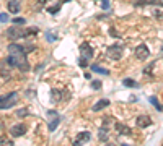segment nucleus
I'll list each match as a JSON object with an SVG mask.
<instances>
[{"label":"nucleus","instance_id":"obj_1","mask_svg":"<svg viewBox=\"0 0 163 146\" xmlns=\"http://www.w3.org/2000/svg\"><path fill=\"white\" fill-rule=\"evenodd\" d=\"M7 63L12 65V67H18L21 72H28L29 70V63H28V60H26L24 54H21V55H13L12 54V55L7 59Z\"/></svg>","mask_w":163,"mask_h":146},{"label":"nucleus","instance_id":"obj_2","mask_svg":"<svg viewBox=\"0 0 163 146\" xmlns=\"http://www.w3.org/2000/svg\"><path fill=\"white\" fill-rule=\"evenodd\" d=\"M18 101V93H8L0 97V109H8Z\"/></svg>","mask_w":163,"mask_h":146},{"label":"nucleus","instance_id":"obj_3","mask_svg":"<svg viewBox=\"0 0 163 146\" xmlns=\"http://www.w3.org/2000/svg\"><path fill=\"white\" fill-rule=\"evenodd\" d=\"M106 55L109 57L111 60H119L122 57V47L118 44H114V45H109V47L106 49Z\"/></svg>","mask_w":163,"mask_h":146},{"label":"nucleus","instance_id":"obj_4","mask_svg":"<svg viewBox=\"0 0 163 146\" xmlns=\"http://www.w3.org/2000/svg\"><path fill=\"white\" fill-rule=\"evenodd\" d=\"M24 133H26V125H24V123H18V125H13L12 128H10V135H12L13 138H20V136H23Z\"/></svg>","mask_w":163,"mask_h":146},{"label":"nucleus","instance_id":"obj_5","mask_svg":"<svg viewBox=\"0 0 163 146\" xmlns=\"http://www.w3.org/2000/svg\"><path fill=\"white\" fill-rule=\"evenodd\" d=\"M7 36L10 37V39H18V37H23V36H26V31H23L21 28H8L7 29Z\"/></svg>","mask_w":163,"mask_h":146},{"label":"nucleus","instance_id":"obj_6","mask_svg":"<svg viewBox=\"0 0 163 146\" xmlns=\"http://www.w3.org/2000/svg\"><path fill=\"white\" fill-rule=\"evenodd\" d=\"M148 47L147 45H143V44H140V45H137V49H135V57H137L139 60H145L147 57H148Z\"/></svg>","mask_w":163,"mask_h":146},{"label":"nucleus","instance_id":"obj_7","mask_svg":"<svg viewBox=\"0 0 163 146\" xmlns=\"http://www.w3.org/2000/svg\"><path fill=\"white\" fill-rule=\"evenodd\" d=\"M80 52H82V57H86V59H91L93 57V49L88 42H82L80 44Z\"/></svg>","mask_w":163,"mask_h":146},{"label":"nucleus","instance_id":"obj_8","mask_svg":"<svg viewBox=\"0 0 163 146\" xmlns=\"http://www.w3.org/2000/svg\"><path fill=\"white\" fill-rule=\"evenodd\" d=\"M135 123H137L139 128H145V127H150L152 125V118L147 117V115H140V117H137Z\"/></svg>","mask_w":163,"mask_h":146},{"label":"nucleus","instance_id":"obj_9","mask_svg":"<svg viewBox=\"0 0 163 146\" xmlns=\"http://www.w3.org/2000/svg\"><path fill=\"white\" fill-rule=\"evenodd\" d=\"M8 52L13 54V55H21V54H24V47H21L18 44H10L8 45Z\"/></svg>","mask_w":163,"mask_h":146},{"label":"nucleus","instance_id":"obj_10","mask_svg":"<svg viewBox=\"0 0 163 146\" xmlns=\"http://www.w3.org/2000/svg\"><path fill=\"white\" fill-rule=\"evenodd\" d=\"M90 138H91V135H90L88 132H82V133H78L77 140H75V145H80V143L90 141Z\"/></svg>","mask_w":163,"mask_h":146},{"label":"nucleus","instance_id":"obj_11","mask_svg":"<svg viewBox=\"0 0 163 146\" xmlns=\"http://www.w3.org/2000/svg\"><path fill=\"white\" fill-rule=\"evenodd\" d=\"M108 105H109V101H108V99H101V101H98L96 104L93 105V110H95V112H98V110L104 109V107H108Z\"/></svg>","mask_w":163,"mask_h":146},{"label":"nucleus","instance_id":"obj_12","mask_svg":"<svg viewBox=\"0 0 163 146\" xmlns=\"http://www.w3.org/2000/svg\"><path fill=\"white\" fill-rule=\"evenodd\" d=\"M8 10L13 13H18L20 12V2L18 0H10V3H8Z\"/></svg>","mask_w":163,"mask_h":146},{"label":"nucleus","instance_id":"obj_13","mask_svg":"<svg viewBox=\"0 0 163 146\" xmlns=\"http://www.w3.org/2000/svg\"><path fill=\"white\" fill-rule=\"evenodd\" d=\"M116 130H118V133H121V135H130V128L126 125H122V123H116Z\"/></svg>","mask_w":163,"mask_h":146},{"label":"nucleus","instance_id":"obj_14","mask_svg":"<svg viewBox=\"0 0 163 146\" xmlns=\"http://www.w3.org/2000/svg\"><path fill=\"white\" fill-rule=\"evenodd\" d=\"M91 72H96V73H100V75H104V76L109 73L106 68H101V67H98V65H91Z\"/></svg>","mask_w":163,"mask_h":146},{"label":"nucleus","instance_id":"obj_15","mask_svg":"<svg viewBox=\"0 0 163 146\" xmlns=\"http://www.w3.org/2000/svg\"><path fill=\"white\" fill-rule=\"evenodd\" d=\"M150 102H152V104H153L158 110H163V105H160V104H158V99H157L155 96H152V97H150Z\"/></svg>","mask_w":163,"mask_h":146},{"label":"nucleus","instance_id":"obj_16","mask_svg":"<svg viewBox=\"0 0 163 146\" xmlns=\"http://www.w3.org/2000/svg\"><path fill=\"white\" fill-rule=\"evenodd\" d=\"M59 122H61V118H56L54 122H51V123H49V130H51V132H54V130L57 128V125H59Z\"/></svg>","mask_w":163,"mask_h":146},{"label":"nucleus","instance_id":"obj_17","mask_svg":"<svg viewBox=\"0 0 163 146\" xmlns=\"http://www.w3.org/2000/svg\"><path fill=\"white\" fill-rule=\"evenodd\" d=\"M61 91H57V89H52V99H54V101H61Z\"/></svg>","mask_w":163,"mask_h":146},{"label":"nucleus","instance_id":"obj_18","mask_svg":"<svg viewBox=\"0 0 163 146\" xmlns=\"http://www.w3.org/2000/svg\"><path fill=\"white\" fill-rule=\"evenodd\" d=\"M124 86H130V88H134V86H137V83H135L134 80H130V78H126V80H124Z\"/></svg>","mask_w":163,"mask_h":146},{"label":"nucleus","instance_id":"obj_19","mask_svg":"<svg viewBox=\"0 0 163 146\" xmlns=\"http://www.w3.org/2000/svg\"><path fill=\"white\" fill-rule=\"evenodd\" d=\"M0 75H3L5 78H8V67H5V65H0Z\"/></svg>","mask_w":163,"mask_h":146},{"label":"nucleus","instance_id":"obj_20","mask_svg":"<svg viewBox=\"0 0 163 146\" xmlns=\"http://www.w3.org/2000/svg\"><path fill=\"white\" fill-rule=\"evenodd\" d=\"M91 88H93V89H100V88H101V81H100V80H95L93 83H91Z\"/></svg>","mask_w":163,"mask_h":146},{"label":"nucleus","instance_id":"obj_21","mask_svg":"<svg viewBox=\"0 0 163 146\" xmlns=\"http://www.w3.org/2000/svg\"><path fill=\"white\" fill-rule=\"evenodd\" d=\"M100 138H101V140H106V138H108V133H106V128H104V130H100Z\"/></svg>","mask_w":163,"mask_h":146},{"label":"nucleus","instance_id":"obj_22","mask_svg":"<svg viewBox=\"0 0 163 146\" xmlns=\"http://www.w3.org/2000/svg\"><path fill=\"white\" fill-rule=\"evenodd\" d=\"M16 115H18V117H23V115H28V110H26V109H21V110H18V112H16Z\"/></svg>","mask_w":163,"mask_h":146},{"label":"nucleus","instance_id":"obj_23","mask_svg":"<svg viewBox=\"0 0 163 146\" xmlns=\"http://www.w3.org/2000/svg\"><path fill=\"white\" fill-rule=\"evenodd\" d=\"M0 21H2V23H7V21H8V15H5V13H0Z\"/></svg>","mask_w":163,"mask_h":146},{"label":"nucleus","instance_id":"obj_24","mask_svg":"<svg viewBox=\"0 0 163 146\" xmlns=\"http://www.w3.org/2000/svg\"><path fill=\"white\" fill-rule=\"evenodd\" d=\"M13 23H15V24H24V18H15Z\"/></svg>","mask_w":163,"mask_h":146},{"label":"nucleus","instance_id":"obj_25","mask_svg":"<svg viewBox=\"0 0 163 146\" xmlns=\"http://www.w3.org/2000/svg\"><path fill=\"white\" fill-rule=\"evenodd\" d=\"M101 7L104 8V10H108V8H109V2H108V0H101Z\"/></svg>","mask_w":163,"mask_h":146},{"label":"nucleus","instance_id":"obj_26","mask_svg":"<svg viewBox=\"0 0 163 146\" xmlns=\"http://www.w3.org/2000/svg\"><path fill=\"white\" fill-rule=\"evenodd\" d=\"M80 65H82V67H86V65H88V62H86V57H82V59H80Z\"/></svg>","mask_w":163,"mask_h":146},{"label":"nucleus","instance_id":"obj_27","mask_svg":"<svg viewBox=\"0 0 163 146\" xmlns=\"http://www.w3.org/2000/svg\"><path fill=\"white\" fill-rule=\"evenodd\" d=\"M59 8H61V5H57V7H54V8H49V13H57Z\"/></svg>","mask_w":163,"mask_h":146},{"label":"nucleus","instance_id":"obj_28","mask_svg":"<svg viewBox=\"0 0 163 146\" xmlns=\"http://www.w3.org/2000/svg\"><path fill=\"white\" fill-rule=\"evenodd\" d=\"M0 143H3V145H12V141H8L7 138H3V136H0Z\"/></svg>","mask_w":163,"mask_h":146},{"label":"nucleus","instance_id":"obj_29","mask_svg":"<svg viewBox=\"0 0 163 146\" xmlns=\"http://www.w3.org/2000/svg\"><path fill=\"white\" fill-rule=\"evenodd\" d=\"M150 3H160V5H163V2H162V0H150Z\"/></svg>","mask_w":163,"mask_h":146},{"label":"nucleus","instance_id":"obj_30","mask_svg":"<svg viewBox=\"0 0 163 146\" xmlns=\"http://www.w3.org/2000/svg\"><path fill=\"white\" fill-rule=\"evenodd\" d=\"M47 39H49V41H54V39H56V36H51V34L47 32Z\"/></svg>","mask_w":163,"mask_h":146},{"label":"nucleus","instance_id":"obj_31","mask_svg":"<svg viewBox=\"0 0 163 146\" xmlns=\"http://www.w3.org/2000/svg\"><path fill=\"white\" fill-rule=\"evenodd\" d=\"M64 2H72V0H64Z\"/></svg>","mask_w":163,"mask_h":146}]
</instances>
